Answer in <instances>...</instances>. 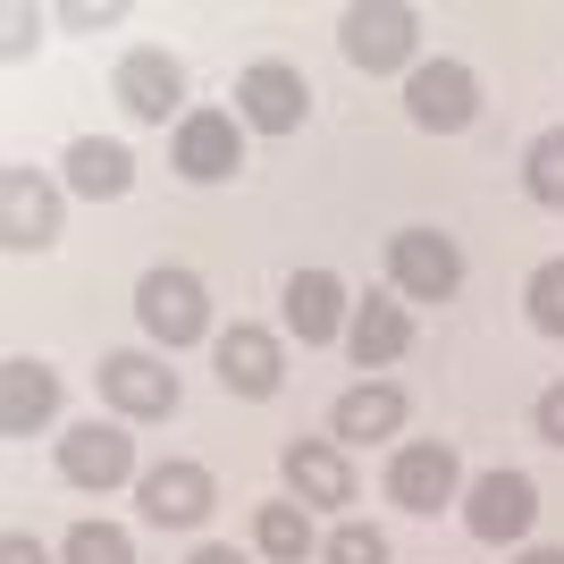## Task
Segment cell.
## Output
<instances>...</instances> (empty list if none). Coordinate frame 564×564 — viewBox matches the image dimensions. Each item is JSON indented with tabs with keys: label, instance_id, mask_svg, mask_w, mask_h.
<instances>
[{
	"label": "cell",
	"instance_id": "16",
	"mask_svg": "<svg viewBox=\"0 0 564 564\" xmlns=\"http://www.w3.org/2000/svg\"><path fill=\"white\" fill-rule=\"evenodd\" d=\"M354 304L346 286H337V270H295L286 279V329L304 337V346H329V337H346Z\"/></svg>",
	"mask_w": 564,
	"mask_h": 564
},
{
	"label": "cell",
	"instance_id": "7",
	"mask_svg": "<svg viewBox=\"0 0 564 564\" xmlns=\"http://www.w3.org/2000/svg\"><path fill=\"white\" fill-rule=\"evenodd\" d=\"M169 161H177V177H194V186L236 177V169H245V118H228V110H186V118H177Z\"/></svg>",
	"mask_w": 564,
	"mask_h": 564
},
{
	"label": "cell",
	"instance_id": "15",
	"mask_svg": "<svg viewBox=\"0 0 564 564\" xmlns=\"http://www.w3.org/2000/svg\"><path fill=\"white\" fill-rule=\"evenodd\" d=\"M59 413V371L51 362H0V438H34Z\"/></svg>",
	"mask_w": 564,
	"mask_h": 564
},
{
	"label": "cell",
	"instance_id": "9",
	"mask_svg": "<svg viewBox=\"0 0 564 564\" xmlns=\"http://www.w3.org/2000/svg\"><path fill=\"white\" fill-rule=\"evenodd\" d=\"M135 497H143V514L161 522V531H194V522L219 506V480L203 464H186V455H169V464H152L135 480Z\"/></svg>",
	"mask_w": 564,
	"mask_h": 564
},
{
	"label": "cell",
	"instance_id": "14",
	"mask_svg": "<svg viewBox=\"0 0 564 564\" xmlns=\"http://www.w3.org/2000/svg\"><path fill=\"white\" fill-rule=\"evenodd\" d=\"M286 489H295V506H354V464L337 438H295V447L279 455Z\"/></svg>",
	"mask_w": 564,
	"mask_h": 564
},
{
	"label": "cell",
	"instance_id": "20",
	"mask_svg": "<svg viewBox=\"0 0 564 564\" xmlns=\"http://www.w3.org/2000/svg\"><path fill=\"white\" fill-rule=\"evenodd\" d=\"M68 186H76V194H94V203H118V194L135 186L127 143H110V135H76V143H68Z\"/></svg>",
	"mask_w": 564,
	"mask_h": 564
},
{
	"label": "cell",
	"instance_id": "5",
	"mask_svg": "<svg viewBox=\"0 0 564 564\" xmlns=\"http://www.w3.org/2000/svg\"><path fill=\"white\" fill-rule=\"evenodd\" d=\"M236 118H245L253 135H295V127L312 118L304 68H286V59H253V68L236 76Z\"/></svg>",
	"mask_w": 564,
	"mask_h": 564
},
{
	"label": "cell",
	"instance_id": "1",
	"mask_svg": "<svg viewBox=\"0 0 564 564\" xmlns=\"http://www.w3.org/2000/svg\"><path fill=\"white\" fill-rule=\"evenodd\" d=\"M337 43H346V59L362 76H397V68H413V51H422V18H413L404 0H362V9L337 18Z\"/></svg>",
	"mask_w": 564,
	"mask_h": 564
},
{
	"label": "cell",
	"instance_id": "3",
	"mask_svg": "<svg viewBox=\"0 0 564 564\" xmlns=\"http://www.w3.org/2000/svg\"><path fill=\"white\" fill-rule=\"evenodd\" d=\"M388 279H397L404 304H447L455 286H464V253L438 228H397L388 236Z\"/></svg>",
	"mask_w": 564,
	"mask_h": 564
},
{
	"label": "cell",
	"instance_id": "28",
	"mask_svg": "<svg viewBox=\"0 0 564 564\" xmlns=\"http://www.w3.org/2000/svg\"><path fill=\"white\" fill-rule=\"evenodd\" d=\"M186 564H245V556H236V547H194Z\"/></svg>",
	"mask_w": 564,
	"mask_h": 564
},
{
	"label": "cell",
	"instance_id": "17",
	"mask_svg": "<svg viewBox=\"0 0 564 564\" xmlns=\"http://www.w3.org/2000/svg\"><path fill=\"white\" fill-rule=\"evenodd\" d=\"M118 101L135 118H152V127H169V110L186 101V68H177L169 51H127V59H118Z\"/></svg>",
	"mask_w": 564,
	"mask_h": 564
},
{
	"label": "cell",
	"instance_id": "4",
	"mask_svg": "<svg viewBox=\"0 0 564 564\" xmlns=\"http://www.w3.org/2000/svg\"><path fill=\"white\" fill-rule=\"evenodd\" d=\"M388 497H397L404 514L455 506V497H464V455H455L447 438H404V447L388 455Z\"/></svg>",
	"mask_w": 564,
	"mask_h": 564
},
{
	"label": "cell",
	"instance_id": "19",
	"mask_svg": "<svg viewBox=\"0 0 564 564\" xmlns=\"http://www.w3.org/2000/svg\"><path fill=\"white\" fill-rule=\"evenodd\" d=\"M329 430L346 438V447H362V438H397L404 430V388H388V379H362V388H346L329 413Z\"/></svg>",
	"mask_w": 564,
	"mask_h": 564
},
{
	"label": "cell",
	"instance_id": "23",
	"mask_svg": "<svg viewBox=\"0 0 564 564\" xmlns=\"http://www.w3.org/2000/svg\"><path fill=\"white\" fill-rule=\"evenodd\" d=\"M59 556H68V564H135V540H127L118 522H76Z\"/></svg>",
	"mask_w": 564,
	"mask_h": 564
},
{
	"label": "cell",
	"instance_id": "11",
	"mask_svg": "<svg viewBox=\"0 0 564 564\" xmlns=\"http://www.w3.org/2000/svg\"><path fill=\"white\" fill-rule=\"evenodd\" d=\"M59 236V194L34 169H0V245L9 253H43Z\"/></svg>",
	"mask_w": 564,
	"mask_h": 564
},
{
	"label": "cell",
	"instance_id": "6",
	"mask_svg": "<svg viewBox=\"0 0 564 564\" xmlns=\"http://www.w3.org/2000/svg\"><path fill=\"white\" fill-rule=\"evenodd\" d=\"M404 110H413V127H430V135H464L471 118H480V76H471L464 59H422V68L404 76Z\"/></svg>",
	"mask_w": 564,
	"mask_h": 564
},
{
	"label": "cell",
	"instance_id": "21",
	"mask_svg": "<svg viewBox=\"0 0 564 564\" xmlns=\"http://www.w3.org/2000/svg\"><path fill=\"white\" fill-rule=\"evenodd\" d=\"M253 547L270 564H304L312 547H321V540H312V506H261V514H253Z\"/></svg>",
	"mask_w": 564,
	"mask_h": 564
},
{
	"label": "cell",
	"instance_id": "8",
	"mask_svg": "<svg viewBox=\"0 0 564 564\" xmlns=\"http://www.w3.org/2000/svg\"><path fill=\"white\" fill-rule=\"evenodd\" d=\"M464 522L471 540H531V522H540V489H531V471H480L464 489Z\"/></svg>",
	"mask_w": 564,
	"mask_h": 564
},
{
	"label": "cell",
	"instance_id": "25",
	"mask_svg": "<svg viewBox=\"0 0 564 564\" xmlns=\"http://www.w3.org/2000/svg\"><path fill=\"white\" fill-rule=\"evenodd\" d=\"M321 556H329V564H388V531H371V522H337L329 540H321Z\"/></svg>",
	"mask_w": 564,
	"mask_h": 564
},
{
	"label": "cell",
	"instance_id": "26",
	"mask_svg": "<svg viewBox=\"0 0 564 564\" xmlns=\"http://www.w3.org/2000/svg\"><path fill=\"white\" fill-rule=\"evenodd\" d=\"M531 422H540V438H547V447H564V379H556V388H540Z\"/></svg>",
	"mask_w": 564,
	"mask_h": 564
},
{
	"label": "cell",
	"instance_id": "29",
	"mask_svg": "<svg viewBox=\"0 0 564 564\" xmlns=\"http://www.w3.org/2000/svg\"><path fill=\"white\" fill-rule=\"evenodd\" d=\"M514 564H564V547H522Z\"/></svg>",
	"mask_w": 564,
	"mask_h": 564
},
{
	"label": "cell",
	"instance_id": "13",
	"mask_svg": "<svg viewBox=\"0 0 564 564\" xmlns=\"http://www.w3.org/2000/svg\"><path fill=\"white\" fill-rule=\"evenodd\" d=\"M101 397L127 422H161V413H177V371H169L161 354H110L101 362Z\"/></svg>",
	"mask_w": 564,
	"mask_h": 564
},
{
	"label": "cell",
	"instance_id": "12",
	"mask_svg": "<svg viewBox=\"0 0 564 564\" xmlns=\"http://www.w3.org/2000/svg\"><path fill=\"white\" fill-rule=\"evenodd\" d=\"M219 388L228 397H279L286 388V354L270 329H253V321H236V329H219Z\"/></svg>",
	"mask_w": 564,
	"mask_h": 564
},
{
	"label": "cell",
	"instance_id": "2",
	"mask_svg": "<svg viewBox=\"0 0 564 564\" xmlns=\"http://www.w3.org/2000/svg\"><path fill=\"white\" fill-rule=\"evenodd\" d=\"M135 321L143 337H161L169 354L194 346V337H212V286L194 279V270H143L135 279Z\"/></svg>",
	"mask_w": 564,
	"mask_h": 564
},
{
	"label": "cell",
	"instance_id": "24",
	"mask_svg": "<svg viewBox=\"0 0 564 564\" xmlns=\"http://www.w3.org/2000/svg\"><path fill=\"white\" fill-rule=\"evenodd\" d=\"M522 304H531V329L540 337H564V261H540V270H531Z\"/></svg>",
	"mask_w": 564,
	"mask_h": 564
},
{
	"label": "cell",
	"instance_id": "27",
	"mask_svg": "<svg viewBox=\"0 0 564 564\" xmlns=\"http://www.w3.org/2000/svg\"><path fill=\"white\" fill-rule=\"evenodd\" d=\"M0 564H51V556L25 540V531H9V540H0Z\"/></svg>",
	"mask_w": 564,
	"mask_h": 564
},
{
	"label": "cell",
	"instance_id": "22",
	"mask_svg": "<svg viewBox=\"0 0 564 564\" xmlns=\"http://www.w3.org/2000/svg\"><path fill=\"white\" fill-rule=\"evenodd\" d=\"M522 186H531V203H547V212H564V127H547V135H531V152H522Z\"/></svg>",
	"mask_w": 564,
	"mask_h": 564
},
{
	"label": "cell",
	"instance_id": "10",
	"mask_svg": "<svg viewBox=\"0 0 564 564\" xmlns=\"http://www.w3.org/2000/svg\"><path fill=\"white\" fill-rule=\"evenodd\" d=\"M59 480H76V489L143 480V471H135V438H127L118 422H76L68 438H59Z\"/></svg>",
	"mask_w": 564,
	"mask_h": 564
},
{
	"label": "cell",
	"instance_id": "18",
	"mask_svg": "<svg viewBox=\"0 0 564 564\" xmlns=\"http://www.w3.org/2000/svg\"><path fill=\"white\" fill-rule=\"evenodd\" d=\"M404 346H413V312H404L397 295H362L354 321H346V354L362 362V371H388Z\"/></svg>",
	"mask_w": 564,
	"mask_h": 564
}]
</instances>
